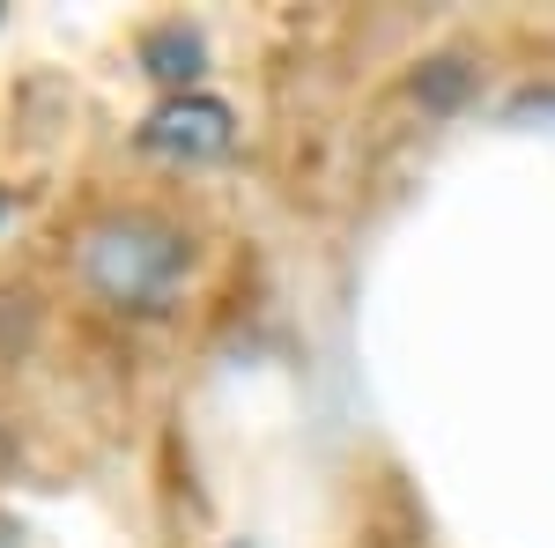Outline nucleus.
<instances>
[{"mask_svg":"<svg viewBox=\"0 0 555 548\" xmlns=\"http://www.w3.org/2000/svg\"><path fill=\"white\" fill-rule=\"evenodd\" d=\"M0 548H23V534H15V519L0 511Z\"/></svg>","mask_w":555,"mask_h":548,"instance_id":"4","label":"nucleus"},{"mask_svg":"<svg viewBox=\"0 0 555 548\" xmlns=\"http://www.w3.org/2000/svg\"><path fill=\"white\" fill-rule=\"evenodd\" d=\"M149 75H164V82H193V75H201V38H193V30H156V38H149Z\"/></svg>","mask_w":555,"mask_h":548,"instance_id":"3","label":"nucleus"},{"mask_svg":"<svg viewBox=\"0 0 555 548\" xmlns=\"http://www.w3.org/2000/svg\"><path fill=\"white\" fill-rule=\"evenodd\" d=\"M185 230H171L164 215H112L82 238V275L89 290L119 311H164L178 296V275H185Z\"/></svg>","mask_w":555,"mask_h":548,"instance_id":"1","label":"nucleus"},{"mask_svg":"<svg viewBox=\"0 0 555 548\" xmlns=\"http://www.w3.org/2000/svg\"><path fill=\"white\" fill-rule=\"evenodd\" d=\"M0 222H8V193H0Z\"/></svg>","mask_w":555,"mask_h":548,"instance_id":"5","label":"nucleus"},{"mask_svg":"<svg viewBox=\"0 0 555 548\" xmlns=\"http://www.w3.org/2000/svg\"><path fill=\"white\" fill-rule=\"evenodd\" d=\"M230 133H237V127H230V104H215V97H171L164 112H149L141 149L201 164V156H222V149H230Z\"/></svg>","mask_w":555,"mask_h":548,"instance_id":"2","label":"nucleus"}]
</instances>
